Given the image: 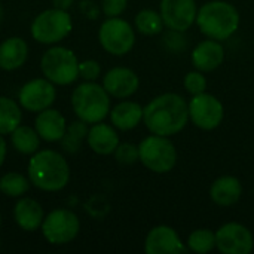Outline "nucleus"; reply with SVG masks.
I'll use <instances>...</instances> for the list:
<instances>
[{
	"mask_svg": "<svg viewBox=\"0 0 254 254\" xmlns=\"http://www.w3.org/2000/svg\"><path fill=\"white\" fill-rule=\"evenodd\" d=\"M143 122L152 134L176 135L189 122V106L176 92L161 94L143 107Z\"/></svg>",
	"mask_w": 254,
	"mask_h": 254,
	"instance_id": "f257e3e1",
	"label": "nucleus"
},
{
	"mask_svg": "<svg viewBox=\"0 0 254 254\" xmlns=\"http://www.w3.org/2000/svg\"><path fill=\"white\" fill-rule=\"evenodd\" d=\"M27 171L30 182L45 192H58L70 180L68 162L61 153L51 149L33 153Z\"/></svg>",
	"mask_w": 254,
	"mask_h": 254,
	"instance_id": "f03ea898",
	"label": "nucleus"
},
{
	"mask_svg": "<svg viewBox=\"0 0 254 254\" xmlns=\"http://www.w3.org/2000/svg\"><path fill=\"white\" fill-rule=\"evenodd\" d=\"M240 12L237 7L223 0H213L198 9L196 25L208 39L226 40L240 28Z\"/></svg>",
	"mask_w": 254,
	"mask_h": 254,
	"instance_id": "7ed1b4c3",
	"label": "nucleus"
},
{
	"mask_svg": "<svg viewBox=\"0 0 254 254\" xmlns=\"http://www.w3.org/2000/svg\"><path fill=\"white\" fill-rule=\"evenodd\" d=\"M71 107L76 116L86 124L103 122L110 113V95L104 86L86 80L74 88L71 94Z\"/></svg>",
	"mask_w": 254,
	"mask_h": 254,
	"instance_id": "20e7f679",
	"label": "nucleus"
},
{
	"mask_svg": "<svg viewBox=\"0 0 254 254\" xmlns=\"http://www.w3.org/2000/svg\"><path fill=\"white\" fill-rule=\"evenodd\" d=\"M43 76L54 85H70L79 77V61L71 49L54 46L40 60Z\"/></svg>",
	"mask_w": 254,
	"mask_h": 254,
	"instance_id": "39448f33",
	"label": "nucleus"
},
{
	"mask_svg": "<svg viewBox=\"0 0 254 254\" xmlns=\"http://www.w3.org/2000/svg\"><path fill=\"white\" fill-rule=\"evenodd\" d=\"M140 162L156 174L170 173L177 164V150L170 137L152 134L138 144Z\"/></svg>",
	"mask_w": 254,
	"mask_h": 254,
	"instance_id": "423d86ee",
	"label": "nucleus"
},
{
	"mask_svg": "<svg viewBox=\"0 0 254 254\" xmlns=\"http://www.w3.org/2000/svg\"><path fill=\"white\" fill-rule=\"evenodd\" d=\"M73 28L67 10L52 7L40 12L31 24V36L39 43L52 45L65 39Z\"/></svg>",
	"mask_w": 254,
	"mask_h": 254,
	"instance_id": "0eeeda50",
	"label": "nucleus"
},
{
	"mask_svg": "<svg viewBox=\"0 0 254 254\" xmlns=\"http://www.w3.org/2000/svg\"><path fill=\"white\" fill-rule=\"evenodd\" d=\"M98 40L103 49L112 55H127L135 45V33L128 21L113 16L107 18L98 31Z\"/></svg>",
	"mask_w": 254,
	"mask_h": 254,
	"instance_id": "6e6552de",
	"label": "nucleus"
},
{
	"mask_svg": "<svg viewBox=\"0 0 254 254\" xmlns=\"http://www.w3.org/2000/svg\"><path fill=\"white\" fill-rule=\"evenodd\" d=\"M40 228L48 243L55 246H63V244H68L77 237L80 231V222L73 211L60 208L51 211L43 219Z\"/></svg>",
	"mask_w": 254,
	"mask_h": 254,
	"instance_id": "1a4fd4ad",
	"label": "nucleus"
},
{
	"mask_svg": "<svg viewBox=\"0 0 254 254\" xmlns=\"http://www.w3.org/2000/svg\"><path fill=\"white\" fill-rule=\"evenodd\" d=\"M188 106H189V119L199 129L213 131L223 121L225 116L223 104L213 94L202 92L198 95H192Z\"/></svg>",
	"mask_w": 254,
	"mask_h": 254,
	"instance_id": "9d476101",
	"label": "nucleus"
},
{
	"mask_svg": "<svg viewBox=\"0 0 254 254\" xmlns=\"http://www.w3.org/2000/svg\"><path fill=\"white\" fill-rule=\"evenodd\" d=\"M159 13L165 27L183 33L196 22L198 7L195 0H161Z\"/></svg>",
	"mask_w": 254,
	"mask_h": 254,
	"instance_id": "9b49d317",
	"label": "nucleus"
},
{
	"mask_svg": "<svg viewBox=\"0 0 254 254\" xmlns=\"http://www.w3.org/2000/svg\"><path fill=\"white\" fill-rule=\"evenodd\" d=\"M216 247L223 254H250L254 240L249 228L241 223H226L216 232Z\"/></svg>",
	"mask_w": 254,
	"mask_h": 254,
	"instance_id": "f8f14e48",
	"label": "nucleus"
},
{
	"mask_svg": "<svg viewBox=\"0 0 254 254\" xmlns=\"http://www.w3.org/2000/svg\"><path fill=\"white\" fill-rule=\"evenodd\" d=\"M57 89L51 80L46 77H39L27 82L18 94L19 104L28 112H42L51 107L55 101Z\"/></svg>",
	"mask_w": 254,
	"mask_h": 254,
	"instance_id": "ddd939ff",
	"label": "nucleus"
},
{
	"mask_svg": "<svg viewBox=\"0 0 254 254\" xmlns=\"http://www.w3.org/2000/svg\"><path fill=\"white\" fill-rule=\"evenodd\" d=\"M144 252L147 254H179L185 253L186 247L174 228L159 225L149 231L144 241Z\"/></svg>",
	"mask_w": 254,
	"mask_h": 254,
	"instance_id": "4468645a",
	"label": "nucleus"
},
{
	"mask_svg": "<svg viewBox=\"0 0 254 254\" xmlns=\"http://www.w3.org/2000/svg\"><path fill=\"white\" fill-rule=\"evenodd\" d=\"M103 86L110 97L124 100L137 92L140 79L137 73L128 67H115L103 77Z\"/></svg>",
	"mask_w": 254,
	"mask_h": 254,
	"instance_id": "2eb2a0df",
	"label": "nucleus"
},
{
	"mask_svg": "<svg viewBox=\"0 0 254 254\" xmlns=\"http://www.w3.org/2000/svg\"><path fill=\"white\" fill-rule=\"evenodd\" d=\"M192 64L196 70L202 73L214 71L219 68L225 60V48L219 40L208 39L202 40L192 51Z\"/></svg>",
	"mask_w": 254,
	"mask_h": 254,
	"instance_id": "dca6fc26",
	"label": "nucleus"
},
{
	"mask_svg": "<svg viewBox=\"0 0 254 254\" xmlns=\"http://www.w3.org/2000/svg\"><path fill=\"white\" fill-rule=\"evenodd\" d=\"M34 129L37 131L39 137L45 141L54 143L60 141L67 129L65 118L55 109H45L39 112L34 121Z\"/></svg>",
	"mask_w": 254,
	"mask_h": 254,
	"instance_id": "f3484780",
	"label": "nucleus"
},
{
	"mask_svg": "<svg viewBox=\"0 0 254 254\" xmlns=\"http://www.w3.org/2000/svg\"><path fill=\"white\" fill-rule=\"evenodd\" d=\"M243 185L234 176H222L216 179L210 188V198L219 207H231L241 199Z\"/></svg>",
	"mask_w": 254,
	"mask_h": 254,
	"instance_id": "a211bd4d",
	"label": "nucleus"
},
{
	"mask_svg": "<svg viewBox=\"0 0 254 254\" xmlns=\"http://www.w3.org/2000/svg\"><path fill=\"white\" fill-rule=\"evenodd\" d=\"M86 141L97 155H112L119 144V135L112 125L97 122L89 128Z\"/></svg>",
	"mask_w": 254,
	"mask_h": 254,
	"instance_id": "6ab92c4d",
	"label": "nucleus"
},
{
	"mask_svg": "<svg viewBox=\"0 0 254 254\" xmlns=\"http://www.w3.org/2000/svg\"><path fill=\"white\" fill-rule=\"evenodd\" d=\"M13 217L16 225L24 231H36L42 226V222L45 219V213L42 205L31 199V198H22L16 202L13 210Z\"/></svg>",
	"mask_w": 254,
	"mask_h": 254,
	"instance_id": "aec40b11",
	"label": "nucleus"
},
{
	"mask_svg": "<svg viewBox=\"0 0 254 254\" xmlns=\"http://www.w3.org/2000/svg\"><path fill=\"white\" fill-rule=\"evenodd\" d=\"M28 55V46L21 37H9L0 43V68L16 70L19 68Z\"/></svg>",
	"mask_w": 254,
	"mask_h": 254,
	"instance_id": "412c9836",
	"label": "nucleus"
},
{
	"mask_svg": "<svg viewBox=\"0 0 254 254\" xmlns=\"http://www.w3.org/2000/svg\"><path fill=\"white\" fill-rule=\"evenodd\" d=\"M110 121L121 131H131L143 121V107L135 101H121L110 110Z\"/></svg>",
	"mask_w": 254,
	"mask_h": 254,
	"instance_id": "4be33fe9",
	"label": "nucleus"
},
{
	"mask_svg": "<svg viewBox=\"0 0 254 254\" xmlns=\"http://www.w3.org/2000/svg\"><path fill=\"white\" fill-rule=\"evenodd\" d=\"M10 143L16 152L22 155H33L39 150L40 137L34 128L19 125L10 132Z\"/></svg>",
	"mask_w": 254,
	"mask_h": 254,
	"instance_id": "5701e85b",
	"label": "nucleus"
},
{
	"mask_svg": "<svg viewBox=\"0 0 254 254\" xmlns=\"http://www.w3.org/2000/svg\"><path fill=\"white\" fill-rule=\"evenodd\" d=\"M22 112L18 103L7 97H0V134H10L21 125Z\"/></svg>",
	"mask_w": 254,
	"mask_h": 254,
	"instance_id": "b1692460",
	"label": "nucleus"
},
{
	"mask_svg": "<svg viewBox=\"0 0 254 254\" xmlns=\"http://www.w3.org/2000/svg\"><path fill=\"white\" fill-rule=\"evenodd\" d=\"M88 131L89 129L86 127V122H83L80 119L76 122H71L70 127H67L63 138L60 140L61 147L68 153H76L80 149L83 140L88 137Z\"/></svg>",
	"mask_w": 254,
	"mask_h": 254,
	"instance_id": "393cba45",
	"label": "nucleus"
},
{
	"mask_svg": "<svg viewBox=\"0 0 254 254\" xmlns=\"http://www.w3.org/2000/svg\"><path fill=\"white\" fill-rule=\"evenodd\" d=\"M164 19L159 12L153 9H143L135 16V28L144 36H156L164 28Z\"/></svg>",
	"mask_w": 254,
	"mask_h": 254,
	"instance_id": "a878e982",
	"label": "nucleus"
},
{
	"mask_svg": "<svg viewBox=\"0 0 254 254\" xmlns=\"http://www.w3.org/2000/svg\"><path fill=\"white\" fill-rule=\"evenodd\" d=\"M188 249L193 253L207 254L216 249V232L210 229H196L188 238Z\"/></svg>",
	"mask_w": 254,
	"mask_h": 254,
	"instance_id": "bb28decb",
	"label": "nucleus"
},
{
	"mask_svg": "<svg viewBox=\"0 0 254 254\" xmlns=\"http://www.w3.org/2000/svg\"><path fill=\"white\" fill-rule=\"evenodd\" d=\"M30 183L31 182L19 173H7L0 179V190L7 196L18 198L28 190Z\"/></svg>",
	"mask_w": 254,
	"mask_h": 254,
	"instance_id": "cd10ccee",
	"label": "nucleus"
},
{
	"mask_svg": "<svg viewBox=\"0 0 254 254\" xmlns=\"http://www.w3.org/2000/svg\"><path fill=\"white\" fill-rule=\"evenodd\" d=\"M183 85H185V88H186V91L189 94L198 95V94L205 92V89H207V79H205V76H204L202 71L193 70V71H189L185 76Z\"/></svg>",
	"mask_w": 254,
	"mask_h": 254,
	"instance_id": "c85d7f7f",
	"label": "nucleus"
},
{
	"mask_svg": "<svg viewBox=\"0 0 254 254\" xmlns=\"http://www.w3.org/2000/svg\"><path fill=\"white\" fill-rule=\"evenodd\" d=\"M115 158L119 164L124 165H132L137 161H140L138 156V146L132 143H119L115 150Z\"/></svg>",
	"mask_w": 254,
	"mask_h": 254,
	"instance_id": "c756f323",
	"label": "nucleus"
},
{
	"mask_svg": "<svg viewBox=\"0 0 254 254\" xmlns=\"http://www.w3.org/2000/svg\"><path fill=\"white\" fill-rule=\"evenodd\" d=\"M101 73V67L95 60H85L79 63V76L88 82H94Z\"/></svg>",
	"mask_w": 254,
	"mask_h": 254,
	"instance_id": "7c9ffc66",
	"label": "nucleus"
},
{
	"mask_svg": "<svg viewBox=\"0 0 254 254\" xmlns=\"http://www.w3.org/2000/svg\"><path fill=\"white\" fill-rule=\"evenodd\" d=\"M127 4H128V0H103L101 9L106 16L113 18V16L122 15L127 9Z\"/></svg>",
	"mask_w": 254,
	"mask_h": 254,
	"instance_id": "2f4dec72",
	"label": "nucleus"
},
{
	"mask_svg": "<svg viewBox=\"0 0 254 254\" xmlns=\"http://www.w3.org/2000/svg\"><path fill=\"white\" fill-rule=\"evenodd\" d=\"M74 0H52L54 3V7H58V9H63V10H67L71 7Z\"/></svg>",
	"mask_w": 254,
	"mask_h": 254,
	"instance_id": "473e14b6",
	"label": "nucleus"
},
{
	"mask_svg": "<svg viewBox=\"0 0 254 254\" xmlns=\"http://www.w3.org/2000/svg\"><path fill=\"white\" fill-rule=\"evenodd\" d=\"M4 158H6V141L1 137V134H0V167L4 162Z\"/></svg>",
	"mask_w": 254,
	"mask_h": 254,
	"instance_id": "72a5a7b5",
	"label": "nucleus"
},
{
	"mask_svg": "<svg viewBox=\"0 0 254 254\" xmlns=\"http://www.w3.org/2000/svg\"><path fill=\"white\" fill-rule=\"evenodd\" d=\"M1 16H3V9H1V4H0V21H1Z\"/></svg>",
	"mask_w": 254,
	"mask_h": 254,
	"instance_id": "f704fd0d",
	"label": "nucleus"
},
{
	"mask_svg": "<svg viewBox=\"0 0 254 254\" xmlns=\"http://www.w3.org/2000/svg\"><path fill=\"white\" fill-rule=\"evenodd\" d=\"M0 225H1V214H0Z\"/></svg>",
	"mask_w": 254,
	"mask_h": 254,
	"instance_id": "c9c22d12",
	"label": "nucleus"
}]
</instances>
